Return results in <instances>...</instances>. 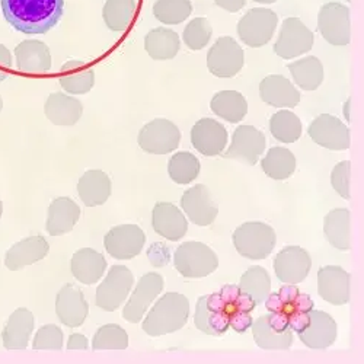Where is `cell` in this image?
Masks as SVG:
<instances>
[{"label":"cell","instance_id":"obj_11","mask_svg":"<svg viewBox=\"0 0 364 364\" xmlns=\"http://www.w3.org/2000/svg\"><path fill=\"white\" fill-rule=\"evenodd\" d=\"M139 146L151 155H166L178 149L181 132L166 118H155L147 123L139 133Z\"/></svg>","mask_w":364,"mask_h":364},{"label":"cell","instance_id":"obj_18","mask_svg":"<svg viewBox=\"0 0 364 364\" xmlns=\"http://www.w3.org/2000/svg\"><path fill=\"white\" fill-rule=\"evenodd\" d=\"M265 150V136L254 126H240L235 130L232 143L225 151L226 159L255 165Z\"/></svg>","mask_w":364,"mask_h":364},{"label":"cell","instance_id":"obj_21","mask_svg":"<svg viewBox=\"0 0 364 364\" xmlns=\"http://www.w3.org/2000/svg\"><path fill=\"white\" fill-rule=\"evenodd\" d=\"M89 312L87 301L82 290L75 284H66L55 299V314L63 325L79 328L86 321Z\"/></svg>","mask_w":364,"mask_h":364},{"label":"cell","instance_id":"obj_54","mask_svg":"<svg viewBox=\"0 0 364 364\" xmlns=\"http://www.w3.org/2000/svg\"><path fill=\"white\" fill-rule=\"evenodd\" d=\"M2 109H4V100L0 97V112H2Z\"/></svg>","mask_w":364,"mask_h":364},{"label":"cell","instance_id":"obj_2","mask_svg":"<svg viewBox=\"0 0 364 364\" xmlns=\"http://www.w3.org/2000/svg\"><path fill=\"white\" fill-rule=\"evenodd\" d=\"M8 23L26 36L48 33L65 12V0H2Z\"/></svg>","mask_w":364,"mask_h":364},{"label":"cell","instance_id":"obj_39","mask_svg":"<svg viewBox=\"0 0 364 364\" xmlns=\"http://www.w3.org/2000/svg\"><path fill=\"white\" fill-rule=\"evenodd\" d=\"M136 8V0H107L102 9L105 25L114 33L126 31L134 19Z\"/></svg>","mask_w":364,"mask_h":364},{"label":"cell","instance_id":"obj_4","mask_svg":"<svg viewBox=\"0 0 364 364\" xmlns=\"http://www.w3.org/2000/svg\"><path fill=\"white\" fill-rule=\"evenodd\" d=\"M265 308L268 312L282 315L289 322L290 329L299 333L308 326L315 303L308 294L301 293L296 284H286L279 291L268 294Z\"/></svg>","mask_w":364,"mask_h":364},{"label":"cell","instance_id":"obj_45","mask_svg":"<svg viewBox=\"0 0 364 364\" xmlns=\"http://www.w3.org/2000/svg\"><path fill=\"white\" fill-rule=\"evenodd\" d=\"M211 34H213V29H211L210 22L205 18H196L187 23L182 38H184V43L190 50L197 51L207 47Z\"/></svg>","mask_w":364,"mask_h":364},{"label":"cell","instance_id":"obj_37","mask_svg":"<svg viewBox=\"0 0 364 364\" xmlns=\"http://www.w3.org/2000/svg\"><path fill=\"white\" fill-rule=\"evenodd\" d=\"M294 83L303 90H315L323 82V66L315 55L300 58L287 66Z\"/></svg>","mask_w":364,"mask_h":364},{"label":"cell","instance_id":"obj_1","mask_svg":"<svg viewBox=\"0 0 364 364\" xmlns=\"http://www.w3.org/2000/svg\"><path fill=\"white\" fill-rule=\"evenodd\" d=\"M255 308L257 303L248 293L236 284H226L220 291L197 300L194 323L211 337H222L229 328L244 333L252 326L251 314Z\"/></svg>","mask_w":364,"mask_h":364},{"label":"cell","instance_id":"obj_48","mask_svg":"<svg viewBox=\"0 0 364 364\" xmlns=\"http://www.w3.org/2000/svg\"><path fill=\"white\" fill-rule=\"evenodd\" d=\"M147 257L150 259V262L156 265V267H162V265H166L169 262V258H171V254H169V250L164 245V244H155L151 245L147 251Z\"/></svg>","mask_w":364,"mask_h":364},{"label":"cell","instance_id":"obj_27","mask_svg":"<svg viewBox=\"0 0 364 364\" xmlns=\"http://www.w3.org/2000/svg\"><path fill=\"white\" fill-rule=\"evenodd\" d=\"M261 100L274 108H294L300 102V92L282 75H269L259 83Z\"/></svg>","mask_w":364,"mask_h":364},{"label":"cell","instance_id":"obj_42","mask_svg":"<svg viewBox=\"0 0 364 364\" xmlns=\"http://www.w3.org/2000/svg\"><path fill=\"white\" fill-rule=\"evenodd\" d=\"M239 287L254 299L257 306L261 305L271 291V279L268 271L259 265L250 267L245 271V274L240 277Z\"/></svg>","mask_w":364,"mask_h":364},{"label":"cell","instance_id":"obj_41","mask_svg":"<svg viewBox=\"0 0 364 364\" xmlns=\"http://www.w3.org/2000/svg\"><path fill=\"white\" fill-rule=\"evenodd\" d=\"M269 132L282 143H294L301 136V123L294 112L282 109L271 117Z\"/></svg>","mask_w":364,"mask_h":364},{"label":"cell","instance_id":"obj_13","mask_svg":"<svg viewBox=\"0 0 364 364\" xmlns=\"http://www.w3.org/2000/svg\"><path fill=\"white\" fill-rule=\"evenodd\" d=\"M314 40V33L299 18H287L282 25L274 51L282 58H296L312 50Z\"/></svg>","mask_w":364,"mask_h":364},{"label":"cell","instance_id":"obj_20","mask_svg":"<svg viewBox=\"0 0 364 364\" xmlns=\"http://www.w3.org/2000/svg\"><path fill=\"white\" fill-rule=\"evenodd\" d=\"M181 207L186 211L190 222L197 226H210L218 218L219 208L211 197L210 190L198 184L182 194Z\"/></svg>","mask_w":364,"mask_h":364},{"label":"cell","instance_id":"obj_15","mask_svg":"<svg viewBox=\"0 0 364 364\" xmlns=\"http://www.w3.org/2000/svg\"><path fill=\"white\" fill-rule=\"evenodd\" d=\"M164 286V277L158 274V272H147V274H144L133 291L129 303H126L123 318L130 323H139L146 315L151 301L162 293Z\"/></svg>","mask_w":364,"mask_h":364},{"label":"cell","instance_id":"obj_5","mask_svg":"<svg viewBox=\"0 0 364 364\" xmlns=\"http://www.w3.org/2000/svg\"><path fill=\"white\" fill-rule=\"evenodd\" d=\"M276 232L262 222H247L233 233V245L239 255L252 261L265 259L276 247Z\"/></svg>","mask_w":364,"mask_h":364},{"label":"cell","instance_id":"obj_10","mask_svg":"<svg viewBox=\"0 0 364 364\" xmlns=\"http://www.w3.org/2000/svg\"><path fill=\"white\" fill-rule=\"evenodd\" d=\"M318 29L326 43L336 47L350 44V9L338 2L325 4L318 14Z\"/></svg>","mask_w":364,"mask_h":364},{"label":"cell","instance_id":"obj_25","mask_svg":"<svg viewBox=\"0 0 364 364\" xmlns=\"http://www.w3.org/2000/svg\"><path fill=\"white\" fill-rule=\"evenodd\" d=\"M48 252L50 245L43 236H29L19 240L18 244L8 250L5 255V265L11 271H19L28 265H33L44 259Z\"/></svg>","mask_w":364,"mask_h":364},{"label":"cell","instance_id":"obj_12","mask_svg":"<svg viewBox=\"0 0 364 364\" xmlns=\"http://www.w3.org/2000/svg\"><path fill=\"white\" fill-rule=\"evenodd\" d=\"M245 63L244 50L232 37H220L207 53V68L218 77L236 76Z\"/></svg>","mask_w":364,"mask_h":364},{"label":"cell","instance_id":"obj_44","mask_svg":"<svg viewBox=\"0 0 364 364\" xmlns=\"http://www.w3.org/2000/svg\"><path fill=\"white\" fill-rule=\"evenodd\" d=\"M129 347L127 332L115 323H108L101 326L92 341V348L95 351L101 350H126Z\"/></svg>","mask_w":364,"mask_h":364},{"label":"cell","instance_id":"obj_7","mask_svg":"<svg viewBox=\"0 0 364 364\" xmlns=\"http://www.w3.org/2000/svg\"><path fill=\"white\" fill-rule=\"evenodd\" d=\"M277 23L279 18L274 11L255 8L239 19L237 36L248 47L258 48L268 44L274 36Z\"/></svg>","mask_w":364,"mask_h":364},{"label":"cell","instance_id":"obj_49","mask_svg":"<svg viewBox=\"0 0 364 364\" xmlns=\"http://www.w3.org/2000/svg\"><path fill=\"white\" fill-rule=\"evenodd\" d=\"M11 68H12V54L4 44H0V83L8 77V70Z\"/></svg>","mask_w":364,"mask_h":364},{"label":"cell","instance_id":"obj_28","mask_svg":"<svg viewBox=\"0 0 364 364\" xmlns=\"http://www.w3.org/2000/svg\"><path fill=\"white\" fill-rule=\"evenodd\" d=\"M73 277L82 284L92 286L102 279L107 269V259L95 250L83 248L75 252L70 261Z\"/></svg>","mask_w":364,"mask_h":364},{"label":"cell","instance_id":"obj_52","mask_svg":"<svg viewBox=\"0 0 364 364\" xmlns=\"http://www.w3.org/2000/svg\"><path fill=\"white\" fill-rule=\"evenodd\" d=\"M254 2H259V4H265V5H271V4H276L277 0H254Z\"/></svg>","mask_w":364,"mask_h":364},{"label":"cell","instance_id":"obj_23","mask_svg":"<svg viewBox=\"0 0 364 364\" xmlns=\"http://www.w3.org/2000/svg\"><path fill=\"white\" fill-rule=\"evenodd\" d=\"M193 146L204 156H218L226 147L228 132L213 118H201L191 129Z\"/></svg>","mask_w":364,"mask_h":364},{"label":"cell","instance_id":"obj_47","mask_svg":"<svg viewBox=\"0 0 364 364\" xmlns=\"http://www.w3.org/2000/svg\"><path fill=\"white\" fill-rule=\"evenodd\" d=\"M350 172L351 165L348 161L338 164L332 169L331 173V184L344 200H350Z\"/></svg>","mask_w":364,"mask_h":364},{"label":"cell","instance_id":"obj_22","mask_svg":"<svg viewBox=\"0 0 364 364\" xmlns=\"http://www.w3.org/2000/svg\"><path fill=\"white\" fill-rule=\"evenodd\" d=\"M338 328L331 315L322 311H311L309 323L297 333L300 341L312 350H325L336 343Z\"/></svg>","mask_w":364,"mask_h":364},{"label":"cell","instance_id":"obj_32","mask_svg":"<svg viewBox=\"0 0 364 364\" xmlns=\"http://www.w3.org/2000/svg\"><path fill=\"white\" fill-rule=\"evenodd\" d=\"M58 82L68 94L85 95L95 85V70L82 60H70L60 70Z\"/></svg>","mask_w":364,"mask_h":364},{"label":"cell","instance_id":"obj_38","mask_svg":"<svg viewBox=\"0 0 364 364\" xmlns=\"http://www.w3.org/2000/svg\"><path fill=\"white\" fill-rule=\"evenodd\" d=\"M261 168L269 178L284 181L296 171V156L286 147H271L261 161Z\"/></svg>","mask_w":364,"mask_h":364},{"label":"cell","instance_id":"obj_33","mask_svg":"<svg viewBox=\"0 0 364 364\" xmlns=\"http://www.w3.org/2000/svg\"><path fill=\"white\" fill-rule=\"evenodd\" d=\"M44 112L55 126H75L83 114V105L70 95L51 94L46 101Z\"/></svg>","mask_w":364,"mask_h":364},{"label":"cell","instance_id":"obj_14","mask_svg":"<svg viewBox=\"0 0 364 364\" xmlns=\"http://www.w3.org/2000/svg\"><path fill=\"white\" fill-rule=\"evenodd\" d=\"M146 242L144 232L137 225H121L112 228L104 237V247L109 257L115 259L136 258Z\"/></svg>","mask_w":364,"mask_h":364},{"label":"cell","instance_id":"obj_26","mask_svg":"<svg viewBox=\"0 0 364 364\" xmlns=\"http://www.w3.org/2000/svg\"><path fill=\"white\" fill-rule=\"evenodd\" d=\"M151 225L158 235L176 242L184 237L188 230V222L182 211L172 203H156L151 213Z\"/></svg>","mask_w":364,"mask_h":364},{"label":"cell","instance_id":"obj_46","mask_svg":"<svg viewBox=\"0 0 364 364\" xmlns=\"http://www.w3.org/2000/svg\"><path fill=\"white\" fill-rule=\"evenodd\" d=\"M34 350H62L63 348V331L57 325L41 326L33 341Z\"/></svg>","mask_w":364,"mask_h":364},{"label":"cell","instance_id":"obj_6","mask_svg":"<svg viewBox=\"0 0 364 364\" xmlns=\"http://www.w3.org/2000/svg\"><path fill=\"white\" fill-rule=\"evenodd\" d=\"M176 271L186 279H204L218 269L216 252L201 242H186L179 245L173 255Z\"/></svg>","mask_w":364,"mask_h":364},{"label":"cell","instance_id":"obj_8","mask_svg":"<svg viewBox=\"0 0 364 364\" xmlns=\"http://www.w3.org/2000/svg\"><path fill=\"white\" fill-rule=\"evenodd\" d=\"M133 284L134 276L127 267H111L107 279L97 289V306L107 312L117 311L129 297Z\"/></svg>","mask_w":364,"mask_h":364},{"label":"cell","instance_id":"obj_3","mask_svg":"<svg viewBox=\"0 0 364 364\" xmlns=\"http://www.w3.org/2000/svg\"><path fill=\"white\" fill-rule=\"evenodd\" d=\"M190 318V301L181 293H166L143 321V331L150 337H162L184 328Z\"/></svg>","mask_w":364,"mask_h":364},{"label":"cell","instance_id":"obj_51","mask_svg":"<svg viewBox=\"0 0 364 364\" xmlns=\"http://www.w3.org/2000/svg\"><path fill=\"white\" fill-rule=\"evenodd\" d=\"M87 338L82 333H72L69 343H68V350H87Z\"/></svg>","mask_w":364,"mask_h":364},{"label":"cell","instance_id":"obj_24","mask_svg":"<svg viewBox=\"0 0 364 364\" xmlns=\"http://www.w3.org/2000/svg\"><path fill=\"white\" fill-rule=\"evenodd\" d=\"M18 70L28 75H43L51 69V53L46 43L25 40L15 47Z\"/></svg>","mask_w":364,"mask_h":364},{"label":"cell","instance_id":"obj_31","mask_svg":"<svg viewBox=\"0 0 364 364\" xmlns=\"http://www.w3.org/2000/svg\"><path fill=\"white\" fill-rule=\"evenodd\" d=\"M111 179L100 169H90L77 182V194L87 207L102 205L111 196Z\"/></svg>","mask_w":364,"mask_h":364},{"label":"cell","instance_id":"obj_35","mask_svg":"<svg viewBox=\"0 0 364 364\" xmlns=\"http://www.w3.org/2000/svg\"><path fill=\"white\" fill-rule=\"evenodd\" d=\"M211 111L218 117L235 124L248 114V101L237 90H220L210 102Z\"/></svg>","mask_w":364,"mask_h":364},{"label":"cell","instance_id":"obj_17","mask_svg":"<svg viewBox=\"0 0 364 364\" xmlns=\"http://www.w3.org/2000/svg\"><path fill=\"white\" fill-rule=\"evenodd\" d=\"M308 133L316 144L329 150H346L351 143L347 126L338 117L331 114L316 117L311 123Z\"/></svg>","mask_w":364,"mask_h":364},{"label":"cell","instance_id":"obj_30","mask_svg":"<svg viewBox=\"0 0 364 364\" xmlns=\"http://www.w3.org/2000/svg\"><path fill=\"white\" fill-rule=\"evenodd\" d=\"M80 218L79 205L68 197L53 200L48 207V218L46 229L51 236H62L69 233Z\"/></svg>","mask_w":364,"mask_h":364},{"label":"cell","instance_id":"obj_16","mask_svg":"<svg viewBox=\"0 0 364 364\" xmlns=\"http://www.w3.org/2000/svg\"><path fill=\"white\" fill-rule=\"evenodd\" d=\"M318 293L333 306H344L351 297V276L337 265H326L318 271Z\"/></svg>","mask_w":364,"mask_h":364},{"label":"cell","instance_id":"obj_34","mask_svg":"<svg viewBox=\"0 0 364 364\" xmlns=\"http://www.w3.org/2000/svg\"><path fill=\"white\" fill-rule=\"evenodd\" d=\"M351 215L347 208L331 210L323 219V233L329 244L340 251L351 248Z\"/></svg>","mask_w":364,"mask_h":364},{"label":"cell","instance_id":"obj_9","mask_svg":"<svg viewBox=\"0 0 364 364\" xmlns=\"http://www.w3.org/2000/svg\"><path fill=\"white\" fill-rule=\"evenodd\" d=\"M251 328L255 344L262 350H289L293 344V331L279 314L259 316Z\"/></svg>","mask_w":364,"mask_h":364},{"label":"cell","instance_id":"obj_43","mask_svg":"<svg viewBox=\"0 0 364 364\" xmlns=\"http://www.w3.org/2000/svg\"><path fill=\"white\" fill-rule=\"evenodd\" d=\"M193 14L190 0H156L154 5L155 18L166 25H178Z\"/></svg>","mask_w":364,"mask_h":364},{"label":"cell","instance_id":"obj_50","mask_svg":"<svg viewBox=\"0 0 364 364\" xmlns=\"http://www.w3.org/2000/svg\"><path fill=\"white\" fill-rule=\"evenodd\" d=\"M245 2L247 0H215V4L219 8L228 11V12H232V14L239 12L242 8L245 6Z\"/></svg>","mask_w":364,"mask_h":364},{"label":"cell","instance_id":"obj_29","mask_svg":"<svg viewBox=\"0 0 364 364\" xmlns=\"http://www.w3.org/2000/svg\"><path fill=\"white\" fill-rule=\"evenodd\" d=\"M36 325L34 315L25 308L16 309L8 319L2 340L6 350H25L29 344Z\"/></svg>","mask_w":364,"mask_h":364},{"label":"cell","instance_id":"obj_40","mask_svg":"<svg viewBox=\"0 0 364 364\" xmlns=\"http://www.w3.org/2000/svg\"><path fill=\"white\" fill-rule=\"evenodd\" d=\"M200 161L190 151H178L168 164V173L171 179L179 186H187L200 175Z\"/></svg>","mask_w":364,"mask_h":364},{"label":"cell","instance_id":"obj_36","mask_svg":"<svg viewBox=\"0 0 364 364\" xmlns=\"http://www.w3.org/2000/svg\"><path fill=\"white\" fill-rule=\"evenodd\" d=\"M144 48L154 60H171L179 48V36L168 28H155L144 37Z\"/></svg>","mask_w":364,"mask_h":364},{"label":"cell","instance_id":"obj_19","mask_svg":"<svg viewBox=\"0 0 364 364\" xmlns=\"http://www.w3.org/2000/svg\"><path fill=\"white\" fill-rule=\"evenodd\" d=\"M311 267V255L300 247H286L274 259L276 276L286 284H299L305 282Z\"/></svg>","mask_w":364,"mask_h":364},{"label":"cell","instance_id":"obj_53","mask_svg":"<svg viewBox=\"0 0 364 364\" xmlns=\"http://www.w3.org/2000/svg\"><path fill=\"white\" fill-rule=\"evenodd\" d=\"M4 215V204H2V200H0V218H2Z\"/></svg>","mask_w":364,"mask_h":364}]
</instances>
